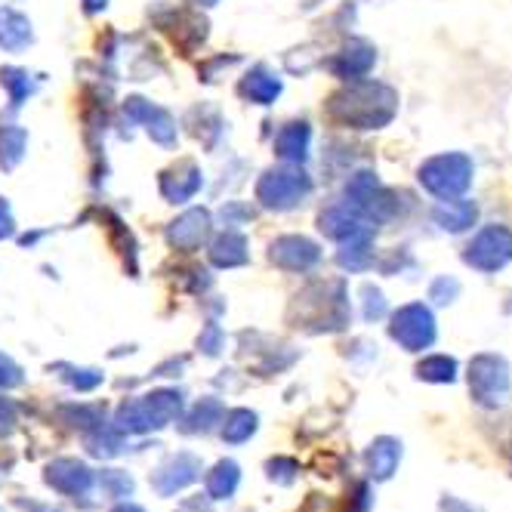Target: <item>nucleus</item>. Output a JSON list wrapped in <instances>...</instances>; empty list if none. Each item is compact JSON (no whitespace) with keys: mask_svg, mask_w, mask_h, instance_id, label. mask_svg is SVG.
Returning <instances> with one entry per match:
<instances>
[{"mask_svg":"<svg viewBox=\"0 0 512 512\" xmlns=\"http://www.w3.org/2000/svg\"><path fill=\"white\" fill-rule=\"evenodd\" d=\"M398 112V93L377 81H358L327 102V115L352 130H380Z\"/></svg>","mask_w":512,"mask_h":512,"instance_id":"obj_1","label":"nucleus"},{"mask_svg":"<svg viewBox=\"0 0 512 512\" xmlns=\"http://www.w3.org/2000/svg\"><path fill=\"white\" fill-rule=\"evenodd\" d=\"M182 414V395L176 389H158L152 395L142 398H130L118 408L115 426L121 432H152V429H164L167 423H173Z\"/></svg>","mask_w":512,"mask_h":512,"instance_id":"obj_2","label":"nucleus"},{"mask_svg":"<svg viewBox=\"0 0 512 512\" xmlns=\"http://www.w3.org/2000/svg\"><path fill=\"white\" fill-rule=\"evenodd\" d=\"M469 392L479 408L497 411L512 398V374L503 355L482 352L469 361Z\"/></svg>","mask_w":512,"mask_h":512,"instance_id":"obj_3","label":"nucleus"},{"mask_svg":"<svg viewBox=\"0 0 512 512\" xmlns=\"http://www.w3.org/2000/svg\"><path fill=\"white\" fill-rule=\"evenodd\" d=\"M420 186L442 201L460 198L472 186V161L460 152L435 155L420 167Z\"/></svg>","mask_w":512,"mask_h":512,"instance_id":"obj_4","label":"nucleus"},{"mask_svg":"<svg viewBox=\"0 0 512 512\" xmlns=\"http://www.w3.org/2000/svg\"><path fill=\"white\" fill-rule=\"evenodd\" d=\"M312 192V182L303 170H269L263 179H260V186H256V198H260L266 207L272 210H290V207H297L303 198H309Z\"/></svg>","mask_w":512,"mask_h":512,"instance_id":"obj_5","label":"nucleus"},{"mask_svg":"<svg viewBox=\"0 0 512 512\" xmlns=\"http://www.w3.org/2000/svg\"><path fill=\"white\" fill-rule=\"evenodd\" d=\"M389 334L408 352H423L435 343V318L423 303H408L392 315Z\"/></svg>","mask_w":512,"mask_h":512,"instance_id":"obj_6","label":"nucleus"},{"mask_svg":"<svg viewBox=\"0 0 512 512\" xmlns=\"http://www.w3.org/2000/svg\"><path fill=\"white\" fill-rule=\"evenodd\" d=\"M463 260L479 272H497L512 263V232L506 226H485L463 253Z\"/></svg>","mask_w":512,"mask_h":512,"instance_id":"obj_7","label":"nucleus"},{"mask_svg":"<svg viewBox=\"0 0 512 512\" xmlns=\"http://www.w3.org/2000/svg\"><path fill=\"white\" fill-rule=\"evenodd\" d=\"M44 482L65 497H87L93 488V469L75 457H59L47 466Z\"/></svg>","mask_w":512,"mask_h":512,"instance_id":"obj_8","label":"nucleus"},{"mask_svg":"<svg viewBox=\"0 0 512 512\" xmlns=\"http://www.w3.org/2000/svg\"><path fill=\"white\" fill-rule=\"evenodd\" d=\"M201 475V460L195 454H176L167 463H161L152 475V488L161 497H173L176 491L189 488L192 482H198Z\"/></svg>","mask_w":512,"mask_h":512,"instance_id":"obj_9","label":"nucleus"},{"mask_svg":"<svg viewBox=\"0 0 512 512\" xmlns=\"http://www.w3.org/2000/svg\"><path fill=\"white\" fill-rule=\"evenodd\" d=\"M272 263L287 269V272H306L321 260V250L318 244H312L309 238L300 235H284L272 244Z\"/></svg>","mask_w":512,"mask_h":512,"instance_id":"obj_10","label":"nucleus"},{"mask_svg":"<svg viewBox=\"0 0 512 512\" xmlns=\"http://www.w3.org/2000/svg\"><path fill=\"white\" fill-rule=\"evenodd\" d=\"M127 115L139 124H145V130H149V136L161 145H170L176 139V124L173 118L164 112V108H155L152 102L145 99H130L127 102Z\"/></svg>","mask_w":512,"mask_h":512,"instance_id":"obj_11","label":"nucleus"},{"mask_svg":"<svg viewBox=\"0 0 512 512\" xmlns=\"http://www.w3.org/2000/svg\"><path fill=\"white\" fill-rule=\"evenodd\" d=\"M207 235H210V216L204 210H189L170 226L167 241L176 250H195V247H201L207 241Z\"/></svg>","mask_w":512,"mask_h":512,"instance_id":"obj_12","label":"nucleus"},{"mask_svg":"<svg viewBox=\"0 0 512 512\" xmlns=\"http://www.w3.org/2000/svg\"><path fill=\"white\" fill-rule=\"evenodd\" d=\"M374 47L371 44H364V41H349V47H343L334 59H331V71L346 81H358L364 78L368 71L374 68Z\"/></svg>","mask_w":512,"mask_h":512,"instance_id":"obj_13","label":"nucleus"},{"mask_svg":"<svg viewBox=\"0 0 512 512\" xmlns=\"http://www.w3.org/2000/svg\"><path fill=\"white\" fill-rule=\"evenodd\" d=\"M198 189H201V170L192 161H182L179 167H173V170H167L161 176V192L173 204H182V201L195 198Z\"/></svg>","mask_w":512,"mask_h":512,"instance_id":"obj_14","label":"nucleus"},{"mask_svg":"<svg viewBox=\"0 0 512 512\" xmlns=\"http://www.w3.org/2000/svg\"><path fill=\"white\" fill-rule=\"evenodd\" d=\"M364 460H368V469H371V479L377 482H389L398 463H401V442H395V438L383 435L377 438V442H371L368 454H364Z\"/></svg>","mask_w":512,"mask_h":512,"instance_id":"obj_15","label":"nucleus"},{"mask_svg":"<svg viewBox=\"0 0 512 512\" xmlns=\"http://www.w3.org/2000/svg\"><path fill=\"white\" fill-rule=\"evenodd\" d=\"M321 232L334 241H346L358 232H368V226H364L361 213L349 210V204H346V207H331L327 213H321Z\"/></svg>","mask_w":512,"mask_h":512,"instance_id":"obj_16","label":"nucleus"},{"mask_svg":"<svg viewBox=\"0 0 512 512\" xmlns=\"http://www.w3.org/2000/svg\"><path fill=\"white\" fill-rule=\"evenodd\" d=\"M309 139H312L309 124H303V121L287 124L275 136V155L284 158V161H303L306 152H309Z\"/></svg>","mask_w":512,"mask_h":512,"instance_id":"obj_17","label":"nucleus"},{"mask_svg":"<svg viewBox=\"0 0 512 512\" xmlns=\"http://www.w3.org/2000/svg\"><path fill=\"white\" fill-rule=\"evenodd\" d=\"M475 216H479V207H475L472 201H442L435 210H432V219L438 226H442L445 232H463L475 223Z\"/></svg>","mask_w":512,"mask_h":512,"instance_id":"obj_18","label":"nucleus"},{"mask_svg":"<svg viewBox=\"0 0 512 512\" xmlns=\"http://www.w3.org/2000/svg\"><path fill=\"white\" fill-rule=\"evenodd\" d=\"M340 253H337V263L349 272H361L374 263V244H371V229L368 232H358L346 241H340Z\"/></svg>","mask_w":512,"mask_h":512,"instance_id":"obj_19","label":"nucleus"},{"mask_svg":"<svg viewBox=\"0 0 512 512\" xmlns=\"http://www.w3.org/2000/svg\"><path fill=\"white\" fill-rule=\"evenodd\" d=\"M238 482H241V466L235 460H219L213 472L207 475V497L229 500L238 491Z\"/></svg>","mask_w":512,"mask_h":512,"instance_id":"obj_20","label":"nucleus"},{"mask_svg":"<svg viewBox=\"0 0 512 512\" xmlns=\"http://www.w3.org/2000/svg\"><path fill=\"white\" fill-rule=\"evenodd\" d=\"M278 93H281V81L272 75V71H266V68H253L250 75L241 81V96L250 99V102L269 105V102H275Z\"/></svg>","mask_w":512,"mask_h":512,"instance_id":"obj_21","label":"nucleus"},{"mask_svg":"<svg viewBox=\"0 0 512 512\" xmlns=\"http://www.w3.org/2000/svg\"><path fill=\"white\" fill-rule=\"evenodd\" d=\"M223 417H226V408L219 405L216 398H204V401H198V405L192 408V414L182 420V432L186 435H198V432H210L216 423H223Z\"/></svg>","mask_w":512,"mask_h":512,"instance_id":"obj_22","label":"nucleus"},{"mask_svg":"<svg viewBox=\"0 0 512 512\" xmlns=\"http://www.w3.org/2000/svg\"><path fill=\"white\" fill-rule=\"evenodd\" d=\"M31 41V25L16 10H0V47L22 50Z\"/></svg>","mask_w":512,"mask_h":512,"instance_id":"obj_23","label":"nucleus"},{"mask_svg":"<svg viewBox=\"0 0 512 512\" xmlns=\"http://www.w3.org/2000/svg\"><path fill=\"white\" fill-rule=\"evenodd\" d=\"M210 260L219 266V269H232V266H241L247 263V241L238 235V232H226L219 238L210 250Z\"/></svg>","mask_w":512,"mask_h":512,"instance_id":"obj_24","label":"nucleus"},{"mask_svg":"<svg viewBox=\"0 0 512 512\" xmlns=\"http://www.w3.org/2000/svg\"><path fill=\"white\" fill-rule=\"evenodd\" d=\"M256 432V414L247 408H235L223 417V438L229 445H244Z\"/></svg>","mask_w":512,"mask_h":512,"instance_id":"obj_25","label":"nucleus"},{"mask_svg":"<svg viewBox=\"0 0 512 512\" xmlns=\"http://www.w3.org/2000/svg\"><path fill=\"white\" fill-rule=\"evenodd\" d=\"M417 377L426 383H454L457 380V361L451 355H429L417 364Z\"/></svg>","mask_w":512,"mask_h":512,"instance_id":"obj_26","label":"nucleus"},{"mask_svg":"<svg viewBox=\"0 0 512 512\" xmlns=\"http://www.w3.org/2000/svg\"><path fill=\"white\" fill-rule=\"evenodd\" d=\"M121 448H124L121 429L112 432V429L96 426V432L87 435V451H90L93 457H115V454H121Z\"/></svg>","mask_w":512,"mask_h":512,"instance_id":"obj_27","label":"nucleus"},{"mask_svg":"<svg viewBox=\"0 0 512 512\" xmlns=\"http://www.w3.org/2000/svg\"><path fill=\"white\" fill-rule=\"evenodd\" d=\"M25 142H28V136L19 127H4V130H0V161H4V167H16L19 164V158L25 152Z\"/></svg>","mask_w":512,"mask_h":512,"instance_id":"obj_28","label":"nucleus"},{"mask_svg":"<svg viewBox=\"0 0 512 512\" xmlns=\"http://www.w3.org/2000/svg\"><path fill=\"white\" fill-rule=\"evenodd\" d=\"M0 84L10 90L13 105H22V99L34 90V84L28 81V75H25V71H19V68H4V71H0Z\"/></svg>","mask_w":512,"mask_h":512,"instance_id":"obj_29","label":"nucleus"},{"mask_svg":"<svg viewBox=\"0 0 512 512\" xmlns=\"http://www.w3.org/2000/svg\"><path fill=\"white\" fill-rule=\"evenodd\" d=\"M99 485L108 497H130L133 494V479L121 469H105L99 475Z\"/></svg>","mask_w":512,"mask_h":512,"instance_id":"obj_30","label":"nucleus"},{"mask_svg":"<svg viewBox=\"0 0 512 512\" xmlns=\"http://www.w3.org/2000/svg\"><path fill=\"white\" fill-rule=\"evenodd\" d=\"M59 371H65V383H71L78 392H90L102 383V374L93 368H71V364H59Z\"/></svg>","mask_w":512,"mask_h":512,"instance_id":"obj_31","label":"nucleus"},{"mask_svg":"<svg viewBox=\"0 0 512 512\" xmlns=\"http://www.w3.org/2000/svg\"><path fill=\"white\" fill-rule=\"evenodd\" d=\"M269 479L278 482V485H294L297 479V472H300V463L297 460H290V457H275L269 460Z\"/></svg>","mask_w":512,"mask_h":512,"instance_id":"obj_32","label":"nucleus"},{"mask_svg":"<svg viewBox=\"0 0 512 512\" xmlns=\"http://www.w3.org/2000/svg\"><path fill=\"white\" fill-rule=\"evenodd\" d=\"M457 294H460V281H457V278H448V275L435 278V281H432V287H429V300H435L438 306L454 303V300H457Z\"/></svg>","mask_w":512,"mask_h":512,"instance_id":"obj_33","label":"nucleus"},{"mask_svg":"<svg viewBox=\"0 0 512 512\" xmlns=\"http://www.w3.org/2000/svg\"><path fill=\"white\" fill-rule=\"evenodd\" d=\"M223 331H219V324H207L204 331H201V337H198V349L204 352V355H216L219 349H223Z\"/></svg>","mask_w":512,"mask_h":512,"instance_id":"obj_34","label":"nucleus"},{"mask_svg":"<svg viewBox=\"0 0 512 512\" xmlns=\"http://www.w3.org/2000/svg\"><path fill=\"white\" fill-rule=\"evenodd\" d=\"M386 315V300H383V294L380 290H374V287H364V318L368 321H377V318H383Z\"/></svg>","mask_w":512,"mask_h":512,"instance_id":"obj_35","label":"nucleus"},{"mask_svg":"<svg viewBox=\"0 0 512 512\" xmlns=\"http://www.w3.org/2000/svg\"><path fill=\"white\" fill-rule=\"evenodd\" d=\"M22 383V371H19V364H13L7 355H0V386L4 389H13Z\"/></svg>","mask_w":512,"mask_h":512,"instance_id":"obj_36","label":"nucleus"},{"mask_svg":"<svg viewBox=\"0 0 512 512\" xmlns=\"http://www.w3.org/2000/svg\"><path fill=\"white\" fill-rule=\"evenodd\" d=\"M438 512H482V509H479V506H472V503H466V500H460V497L445 494L442 503H438Z\"/></svg>","mask_w":512,"mask_h":512,"instance_id":"obj_37","label":"nucleus"},{"mask_svg":"<svg viewBox=\"0 0 512 512\" xmlns=\"http://www.w3.org/2000/svg\"><path fill=\"white\" fill-rule=\"evenodd\" d=\"M176 512H213V506H210V497H189V500H182Z\"/></svg>","mask_w":512,"mask_h":512,"instance_id":"obj_38","label":"nucleus"},{"mask_svg":"<svg viewBox=\"0 0 512 512\" xmlns=\"http://www.w3.org/2000/svg\"><path fill=\"white\" fill-rule=\"evenodd\" d=\"M10 235H13V213L7 201H0V238H10Z\"/></svg>","mask_w":512,"mask_h":512,"instance_id":"obj_39","label":"nucleus"},{"mask_svg":"<svg viewBox=\"0 0 512 512\" xmlns=\"http://www.w3.org/2000/svg\"><path fill=\"white\" fill-rule=\"evenodd\" d=\"M500 445H503V454L512 460V420H509V426H506V432H503V438H500Z\"/></svg>","mask_w":512,"mask_h":512,"instance_id":"obj_40","label":"nucleus"},{"mask_svg":"<svg viewBox=\"0 0 512 512\" xmlns=\"http://www.w3.org/2000/svg\"><path fill=\"white\" fill-rule=\"evenodd\" d=\"M112 512H145L142 506H136V503H118Z\"/></svg>","mask_w":512,"mask_h":512,"instance_id":"obj_41","label":"nucleus"},{"mask_svg":"<svg viewBox=\"0 0 512 512\" xmlns=\"http://www.w3.org/2000/svg\"><path fill=\"white\" fill-rule=\"evenodd\" d=\"M84 4H87V10H90V13H96V10H102V7H105V0H84Z\"/></svg>","mask_w":512,"mask_h":512,"instance_id":"obj_42","label":"nucleus"},{"mask_svg":"<svg viewBox=\"0 0 512 512\" xmlns=\"http://www.w3.org/2000/svg\"><path fill=\"white\" fill-rule=\"evenodd\" d=\"M195 4H201V7H210V4H216V0H195Z\"/></svg>","mask_w":512,"mask_h":512,"instance_id":"obj_43","label":"nucleus"},{"mask_svg":"<svg viewBox=\"0 0 512 512\" xmlns=\"http://www.w3.org/2000/svg\"><path fill=\"white\" fill-rule=\"evenodd\" d=\"M0 432H4V429H0Z\"/></svg>","mask_w":512,"mask_h":512,"instance_id":"obj_44","label":"nucleus"}]
</instances>
